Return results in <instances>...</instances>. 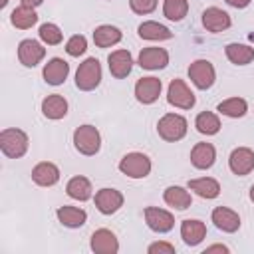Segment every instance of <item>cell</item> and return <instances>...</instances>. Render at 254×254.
<instances>
[{"mask_svg":"<svg viewBox=\"0 0 254 254\" xmlns=\"http://www.w3.org/2000/svg\"><path fill=\"white\" fill-rule=\"evenodd\" d=\"M230 24H232V20H230L228 12H224L222 8L212 6V8H206V10L202 12V26H204L208 32H212V34H218V32L228 30Z\"/></svg>","mask_w":254,"mask_h":254,"instance_id":"obj_14","label":"cell"},{"mask_svg":"<svg viewBox=\"0 0 254 254\" xmlns=\"http://www.w3.org/2000/svg\"><path fill=\"white\" fill-rule=\"evenodd\" d=\"M228 167L238 177L250 175L254 171V151L248 147H236L228 157Z\"/></svg>","mask_w":254,"mask_h":254,"instance_id":"obj_9","label":"cell"},{"mask_svg":"<svg viewBox=\"0 0 254 254\" xmlns=\"http://www.w3.org/2000/svg\"><path fill=\"white\" fill-rule=\"evenodd\" d=\"M65 192L71 196V198H75V200H89L91 198V194H93V189H91V183H89V179H85V177H73V179H69L67 181V185H65Z\"/></svg>","mask_w":254,"mask_h":254,"instance_id":"obj_28","label":"cell"},{"mask_svg":"<svg viewBox=\"0 0 254 254\" xmlns=\"http://www.w3.org/2000/svg\"><path fill=\"white\" fill-rule=\"evenodd\" d=\"M107 65H109V71L113 77L117 79H123L131 73V67H133V58L127 50H115L109 54L107 58Z\"/></svg>","mask_w":254,"mask_h":254,"instance_id":"obj_16","label":"cell"},{"mask_svg":"<svg viewBox=\"0 0 254 254\" xmlns=\"http://www.w3.org/2000/svg\"><path fill=\"white\" fill-rule=\"evenodd\" d=\"M73 147L85 155V157H91L99 151L101 147V135L99 131L93 127V125H81L73 131Z\"/></svg>","mask_w":254,"mask_h":254,"instance_id":"obj_4","label":"cell"},{"mask_svg":"<svg viewBox=\"0 0 254 254\" xmlns=\"http://www.w3.org/2000/svg\"><path fill=\"white\" fill-rule=\"evenodd\" d=\"M226 4H230L232 8H246L250 0H226Z\"/></svg>","mask_w":254,"mask_h":254,"instance_id":"obj_39","label":"cell"},{"mask_svg":"<svg viewBox=\"0 0 254 254\" xmlns=\"http://www.w3.org/2000/svg\"><path fill=\"white\" fill-rule=\"evenodd\" d=\"M42 113H44V117L54 119V121L65 117V113H67V101H65V97L60 95V93L48 95L42 101Z\"/></svg>","mask_w":254,"mask_h":254,"instance_id":"obj_22","label":"cell"},{"mask_svg":"<svg viewBox=\"0 0 254 254\" xmlns=\"http://www.w3.org/2000/svg\"><path fill=\"white\" fill-rule=\"evenodd\" d=\"M137 64L143 69H163L169 64V52L165 48H143Z\"/></svg>","mask_w":254,"mask_h":254,"instance_id":"obj_15","label":"cell"},{"mask_svg":"<svg viewBox=\"0 0 254 254\" xmlns=\"http://www.w3.org/2000/svg\"><path fill=\"white\" fill-rule=\"evenodd\" d=\"M44 0H22V4L24 6H32V8H36V6H40Z\"/></svg>","mask_w":254,"mask_h":254,"instance_id":"obj_40","label":"cell"},{"mask_svg":"<svg viewBox=\"0 0 254 254\" xmlns=\"http://www.w3.org/2000/svg\"><path fill=\"white\" fill-rule=\"evenodd\" d=\"M163 198H165V202L169 206H173L177 210H187L190 206V202H192L190 192L187 189H183V187H177V185L167 187L165 192H163Z\"/></svg>","mask_w":254,"mask_h":254,"instance_id":"obj_24","label":"cell"},{"mask_svg":"<svg viewBox=\"0 0 254 254\" xmlns=\"http://www.w3.org/2000/svg\"><path fill=\"white\" fill-rule=\"evenodd\" d=\"M95 206L101 214H113L123 206V194L117 189H99L95 192Z\"/></svg>","mask_w":254,"mask_h":254,"instance_id":"obj_12","label":"cell"},{"mask_svg":"<svg viewBox=\"0 0 254 254\" xmlns=\"http://www.w3.org/2000/svg\"><path fill=\"white\" fill-rule=\"evenodd\" d=\"M189 12V2L187 0H165L163 2V14L165 18L173 22H181Z\"/></svg>","mask_w":254,"mask_h":254,"instance_id":"obj_33","label":"cell"},{"mask_svg":"<svg viewBox=\"0 0 254 254\" xmlns=\"http://www.w3.org/2000/svg\"><path fill=\"white\" fill-rule=\"evenodd\" d=\"M159 0H129V6L135 14H151L157 8Z\"/></svg>","mask_w":254,"mask_h":254,"instance_id":"obj_36","label":"cell"},{"mask_svg":"<svg viewBox=\"0 0 254 254\" xmlns=\"http://www.w3.org/2000/svg\"><path fill=\"white\" fill-rule=\"evenodd\" d=\"M167 101H169L171 105L179 107V109H190V107H194V103H196L194 93H192V91L189 89V85H187L183 79H179V77H175V79L169 83Z\"/></svg>","mask_w":254,"mask_h":254,"instance_id":"obj_7","label":"cell"},{"mask_svg":"<svg viewBox=\"0 0 254 254\" xmlns=\"http://www.w3.org/2000/svg\"><path fill=\"white\" fill-rule=\"evenodd\" d=\"M28 135L22 131V129H16V127H10V129H2L0 133V149L6 157L10 159H20L26 155L28 151Z\"/></svg>","mask_w":254,"mask_h":254,"instance_id":"obj_1","label":"cell"},{"mask_svg":"<svg viewBox=\"0 0 254 254\" xmlns=\"http://www.w3.org/2000/svg\"><path fill=\"white\" fill-rule=\"evenodd\" d=\"M38 36H40V40H42L44 44H48V46H58V44L64 40V34H62V30H60L56 24H52V22H46V24H42V26H40V32H38Z\"/></svg>","mask_w":254,"mask_h":254,"instance_id":"obj_34","label":"cell"},{"mask_svg":"<svg viewBox=\"0 0 254 254\" xmlns=\"http://www.w3.org/2000/svg\"><path fill=\"white\" fill-rule=\"evenodd\" d=\"M161 89H163V83L161 79L149 75V77H141L137 83H135V97L139 103L143 105H151L159 99L161 95Z\"/></svg>","mask_w":254,"mask_h":254,"instance_id":"obj_10","label":"cell"},{"mask_svg":"<svg viewBox=\"0 0 254 254\" xmlns=\"http://www.w3.org/2000/svg\"><path fill=\"white\" fill-rule=\"evenodd\" d=\"M189 190H192L200 198H216L220 194V185L212 177H200L189 181Z\"/></svg>","mask_w":254,"mask_h":254,"instance_id":"obj_23","label":"cell"},{"mask_svg":"<svg viewBox=\"0 0 254 254\" xmlns=\"http://www.w3.org/2000/svg\"><path fill=\"white\" fill-rule=\"evenodd\" d=\"M210 252H228V246H224V244H212V246H206L204 248V254H210Z\"/></svg>","mask_w":254,"mask_h":254,"instance_id":"obj_38","label":"cell"},{"mask_svg":"<svg viewBox=\"0 0 254 254\" xmlns=\"http://www.w3.org/2000/svg\"><path fill=\"white\" fill-rule=\"evenodd\" d=\"M250 200H252V202H254V185H252V187H250Z\"/></svg>","mask_w":254,"mask_h":254,"instance_id":"obj_41","label":"cell"},{"mask_svg":"<svg viewBox=\"0 0 254 254\" xmlns=\"http://www.w3.org/2000/svg\"><path fill=\"white\" fill-rule=\"evenodd\" d=\"M216 161V149L210 145V143H196L190 151V163L192 167L204 171V169H210Z\"/></svg>","mask_w":254,"mask_h":254,"instance_id":"obj_20","label":"cell"},{"mask_svg":"<svg viewBox=\"0 0 254 254\" xmlns=\"http://www.w3.org/2000/svg\"><path fill=\"white\" fill-rule=\"evenodd\" d=\"M194 127L202 135H216L220 131V119L212 111H202L194 119Z\"/></svg>","mask_w":254,"mask_h":254,"instance_id":"obj_32","label":"cell"},{"mask_svg":"<svg viewBox=\"0 0 254 254\" xmlns=\"http://www.w3.org/2000/svg\"><path fill=\"white\" fill-rule=\"evenodd\" d=\"M210 218H212L214 226L222 232H236L240 228V216L234 210L226 208V206H216L212 210Z\"/></svg>","mask_w":254,"mask_h":254,"instance_id":"obj_18","label":"cell"},{"mask_svg":"<svg viewBox=\"0 0 254 254\" xmlns=\"http://www.w3.org/2000/svg\"><path fill=\"white\" fill-rule=\"evenodd\" d=\"M218 113L226 115V117H232V119H238V117H244L246 111H248V103L242 99V97H230V99H224L218 103L216 107Z\"/></svg>","mask_w":254,"mask_h":254,"instance_id":"obj_31","label":"cell"},{"mask_svg":"<svg viewBox=\"0 0 254 254\" xmlns=\"http://www.w3.org/2000/svg\"><path fill=\"white\" fill-rule=\"evenodd\" d=\"M119 171L129 179H145L151 173V159L145 153H127L119 161Z\"/></svg>","mask_w":254,"mask_h":254,"instance_id":"obj_5","label":"cell"},{"mask_svg":"<svg viewBox=\"0 0 254 254\" xmlns=\"http://www.w3.org/2000/svg\"><path fill=\"white\" fill-rule=\"evenodd\" d=\"M32 181L40 187H54L60 181V169L54 163H48V161L38 163L32 169Z\"/></svg>","mask_w":254,"mask_h":254,"instance_id":"obj_21","label":"cell"},{"mask_svg":"<svg viewBox=\"0 0 254 254\" xmlns=\"http://www.w3.org/2000/svg\"><path fill=\"white\" fill-rule=\"evenodd\" d=\"M137 32H139V38H143V40H153V42H157V40L161 42V40H171V38H173V32H171L167 26H163V24H159V22H153V20L139 24Z\"/></svg>","mask_w":254,"mask_h":254,"instance_id":"obj_27","label":"cell"},{"mask_svg":"<svg viewBox=\"0 0 254 254\" xmlns=\"http://www.w3.org/2000/svg\"><path fill=\"white\" fill-rule=\"evenodd\" d=\"M145 222L147 226L153 230V232H159V234H165L169 230H173L175 226V218L169 210L165 208H159V206H147L145 208Z\"/></svg>","mask_w":254,"mask_h":254,"instance_id":"obj_8","label":"cell"},{"mask_svg":"<svg viewBox=\"0 0 254 254\" xmlns=\"http://www.w3.org/2000/svg\"><path fill=\"white\" fill-rule=\"evenodd\" d=\"M85 50H87V40H85V36H79V34L71 36L65 44V52L71 58H79L81 54H85Z\"/></svg>","mask_w":254,"mask_h":254,"instance_id":"obj_35","label":"cell"},{"mask_svg":"<svg viewBox=\"0 0 254 254\" xmlns=\"http://www.w3.org/2000/svg\"><path fill=\"white\" fill-rule=\"evenodd\" d=\"M149 254H173L175 252V246L169 244V242H155L147 248Z\"/></svg>","mask_w":254,"mask_h":254,"instance_id":"obj_37","label":"cell"},{"mask_svg":"<svg viewBox=\"0 0 254 254\" xmlns=\"http://www.w3.org/2000/svg\"><path fill=\"white\" fill-rule=\"evenodd\" d=\"M189 77L194 83V87L208 89V87H212V83L216 79V71L208 60H194L189 65Z\"/></svg>","mask_w":254,"mask_h":254,"instance_id":"obj_6","label":"cell"},{"mask_svg":"<svg viewBox=\"0 0 254 254\" xmlns=\"http://www.w3.org/2000/svg\"><path fill=\"white\" fill-rule=\"evenodd\" d=\"M10 22H12V26H16L20 30H28V28H32L38 22V14H36V10L32 6H24L22 4V6L12 10Z\"/></svg>","mask_w":254,"mask_h":254,"instance_id":"obj_29","label":"cell"},{"mask_svg":"<svg viewBox=\"0 0 254 254\" xmlns=\"http://www.w3.org/2000/svg\"><path fill=\"white\" fill-rule=\"evenodd\" d=\"M56 214H58V220L67 228H79L87 220V212L77 206H60Z\"/></svg>","mask_w":254,"mask_h":254,"instance_id":"obj_26","label":"cell"},{"mask_svg":"<svg viewBox=\"0 0 254 254\" xmlns=\"http://www.w3.org/2000/svg\"><path fill=\"white\" fill-rule=\"evenodd\" d=\"M93 42H95L97 48H111V46L121 42V30L111 26V24L97 26L93 30Z\"/></svg>","mask_w":254,"mask_h":254,"instance_id":"obj_25","label":"cell"},{"mask_svg":"<svg viewBox=\"0 0 254 254\" xmlns=\"http://www.w3.org/2000/svg\"><path fill=\"white\" fill-rule=\"evenodd\" d=\"M101 81V65L99 60L95 58H87L85 62L79 64L77 71H75V87L81 91H91L99 85Z\"/></svg>","mask_w":254,"mask_h":254,"instance_id":"obj_3","label":"cell"},{"mask_svg":"<svg viewBox=\"0 0 254 254\" xmlns=\"http://www.w3.org/2000/svg\"><path fill=\"white\" fill-rule=\"evenodd\" d=\"M187 119L179 113H167L159 119L157 123V133L161 139L169 141V143H175V141H181L185 135H187Z\"/></svg>","mask_w":254,"mask_h":254,"instance_id":"obj_2","label":"cell"},{"mask_svg":"<svg viewBox=\"0 0 254 254\" xmlns=\"http://www.w3.org/2000/svg\"><path fill=\"white\" fill-rule=\"evenodd\" d=\"M46 56V48L36 40H22L18 46V60L26 67L38 65Z\"/></svg>","mask_w":254,"mask_h":254,"instance_id":"obj_11","label":"cell"},{"mask_svg":"<svg viewBox=\"0 0 254 254\" xmlns=\"http://www.w3.org/2000/svg\"><path fill=\"white\" fill-rule=\"evenodd\" d=\"M89 246H91V250L95 254H115L119 250V240L111 230L99 228V230H95L91 234Z\"/></svg>","mask_w":254,"mask_h":254,"instance_id":"obj_13","label":"cell"},{"mask_svg":"<svg viewBox=\"0 0 254 254\" xmlns=\"http://www.w3.org/2000/svg\"><path fill=\"white\" fill-rule=\"evenodd\" d=\"M226 58L232 62V64H236V65H246V64H250L252 60H254V48H250V46H246V44H236V42H232V44H228L226 46Z\"/></svg>","mask_w":254,"mask_h":254,"instance_id":"obj_30","label":"cell"},{"mask_svg":"<svg viewBox=\"0 0 254 254\" xmlns=\"http://www.w3.org/2000/svg\"><path fill=\"white\" fill-rule=\"evenodd\" d=\"M6 4H8V0H2V2H0V8H4Z\"/></svg>","mask_w":254,"mask_h":254,"instance_id":"obj_42","label":"cell"},{"mask_svg":"<svg viewBox=\"0 0 254 254\" xmlns=\"http://www.w3.org/2000/svg\"><path fill=\"white\" fill-rule=\"evenodd\" d=\"M69 73V64L62 58H52L44 65V81L50 85H62Z\"/></svg>","mask_w":254,"mask_h":254,"instance_id":"obj_17","label":"cell"},{"mask_svg":"<svg viewBox=\"0 0 254 254\" xmlns=\"http://www.w3.org/2000/svg\"><path fill=\"white\" fill-rule=\"evenodd\" d=\"M206 236V226L204 222L196 220V218H187L181 222V238L185 240L187 246H196L204 240Z\"/></svg>","mask_w":254,"mask_h":254,"instance_id":"obj_19","label":"cell"}]
</instances>
